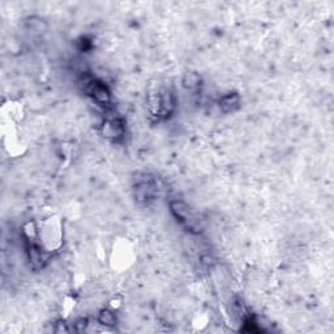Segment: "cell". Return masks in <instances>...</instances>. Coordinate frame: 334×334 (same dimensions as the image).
<instances>
[{"instance_id": "cell-6", "label": "cell", "mask_w": 334, "mask_h": 334, "mask_svg": "<svg viewBox=\"0 0 334 334\" xmlns=\"http://www.w3.org/2000/svg\"><path fill=\"white\" fill-rule=\"evenodd\" d=\"M86 328H88V320H86V318H80L79 321H76V324H75L76 331L81 333V331L86 330Z\"/></svg>"}, {"instance_id": "cell-2", "label": "cell", "mask_w": 334, "mask_h": 334, "mask_svg": "<svg viewBox=\"0 0 334 334\" xmlns=\"http://www.w3.org/2000/svg\"><path fill=\"white\" fill-rule=\"evenodd\" d=\"M123 122L118 118H113V119H106L102 127V132L106 137H111V139H117L119 136H123Z\"/></svg>"}, {"instance_id": "cell-4", "label": "cell", "mask_w": 334, "mask_h": 334, "mask_svg": "<svg viewBox=\"0 0 334 334\" xmlns=\"http://www.w3.org/2000/svg\"><path fill=\"white\" fill-rule=\"evenodd\" d=\"M170 209L174 213V215H175L178 219H180V221L188 222L192 219V218H191V213H189V208L183 201H173L170 205Z\"/></svg>"}, {"instance_id": "cell-3", "label": "cell", "mask_w": 334, "mask_h": 334, "mask_svg": "<svg viewBox=\"0 0 334 334\" xmlns=\"http://www.w3.org/2000/svg\"><path fill=\"white\" fill-rule=\"evenodd\" d=\"M240 106V98L237 93H231V94H227L225 97L221 98L219 101V108H221L224 113H234L235 110H238Z\"/></svg>"}, {"instance_id": "cell-1", "label": "cell", "mask_w": 334, "mask_h": 334, "mask_svg": "<svg viewBox=\"0 0 334 334\" xmlns=\"http://www.w3.org/2000/svg\"><path fill=\"white\" fill-rule=\"evenodd\" d=\"M86 92L89 95H92L93 99L98 103L107 104L110 102V92H108L107 86L102 82L90 81L86 88Z\"/></svg>"}, {"instance_id": "cell-5", "label": "cell", "mask_w": 334, "mask_h": 334, "mask_svg": "<svg viewBox=\"0 0 334 334\" xmlns=\"http://www.w3.org/2000/svg\"><path fill=\"white\" fill-rule=\"evenodd\" d=\"M98 321L104 326H115L117 325V316L110 309H102L98 315Z\"/></svg>"}]
</instances>
